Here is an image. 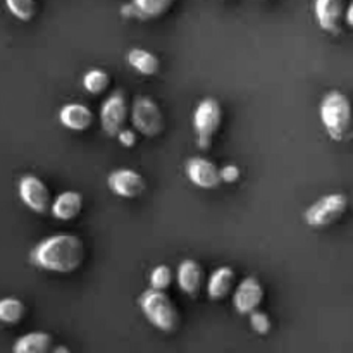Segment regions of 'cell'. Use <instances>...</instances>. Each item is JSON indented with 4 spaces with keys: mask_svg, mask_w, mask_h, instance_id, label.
Wrapping results in <instances>:
<instances>
[{
    "mask_svg": "<svg viewBox=\"0 0 353 353\" xmlns=\"http://www.w3.org/2000/svg\"><path fill=\"white\" fill-rule=\"evenodd\" d=\"M86 257L81 238L74 234H55L45 238L31 252V262L37 268L57 274H71L78 271Z\"/></svg>",
    "mask_w": 353,
    "mask_h": 353,
    "instance_id": "6da1fadb",
    "label": "cell"
},
{
    "mask_svg": "<svg viewBox=\"0 0 353 353\" xmlns=\"http://www.w3.org/2000/svg\"><path fill=\"white\" fill-rule=\"evenodd\" d=\"M321 119L330 138L334 141H345L353 133V105L343 92L326 93L321 102Z\"/></svg>",
    "mask_w": 353,
    "mask_h": 353,
    "instance_id": "7a4b0ae2",
    "label": "cell"
},
{
    "mask_svg": "<svg viewBox=\"0 0 353 353\" xmlns=\"http://www.w3.org/2000/svg\"><path fill=\"white\" fill-rule=\"evenodd\" d=\"M138 302H140V307L148 323L154 324L157 330L164 331V333H172L181 324L178 307L165 292L150 288L140 296Z\"/></svg>",
    "mask_w": 353,
    "mask_h": 353,
    "instance_id": "3957f363",
    "label": "cell"
},
{
    "mask_svg": "<svg viewBox=\"0 0 353 353\" xmlns=\"http://www.w3.org/2000/svg\"><path fill=\"white\" fill-rule=\"evenodd\" d=\"M221 124H223V107L217 99L207 97L196 105L195 114H193L196 141H199V147L202 150H209L214 137L221 130Z\"/></svg>",
    "mask_w": 353,
    "mask_h": 353,
    "instance_id": "277c9868",
    "label": "cell"
},
{
    "mask_svg": "<svg viewBox=\"0 0 353 353\" xmlns=\"http://www.w3.org/2000/svg\"><path fill=\"white\" fill-rule=\"evenodd\" d=\"M131 123L138 133L154 138L164 131V114L154 99L147 95H138L134 97L133 105H131Z\"/></svg>",
    "mask_w": 353,
    "mask_h": 353,
    "instance_id": "5b68a950",
    "label": "cell"
},
{
    "mask_svg": "<svg viewBox=\"0 0 353 353\" xmlns=\"http://www.w3.org/2000/svg\"><path fill=\"white\" fill-rule=\"evenodd\" d=\"M348 209V199L343 193H331L323 196L307 209L305 221L312 228H326L338 223Z\"/></svg>",
    "mask_w": 353,
    "mask_h": 353,
    "instance_id": "8992f818",
    "label": "cell"
},
{
    "mask_svg": "<svg viewBox=\"0 0 353 353\" xmlns=\"http://www.w3.org/2000/svg\"><path fill=\"white\" fill-rule=\"evenodd\" d=\"M19 196L24 205L37 214L52 210V195L48 186L34 174H24L19 181Z\"/></svg>",
    "mask_w": 353,
    "mask_h": 353,
    "instance_id": "52a82bcc",
    "label": "cell"
},
{
    "mask_svg": "<svg viewBox=\"0 0 353 353\" xmlns=\"http://www.w3.org/2000/svg\"><path fill=\"white\" fill-rule=\"evenodd\" d=\"M128 121V102L123 92H116L102 103L100 124L107 137H119Z\"/></svg>",
    "mask_w": 353,
    "mask_h": 353,
    "instance_id": "ba28073f",
    "label": "cell"
},
{
    "mask_svg": "<svg viewBox=\"0 0 353 353\" xmlns=\"http://www.w3.org/2000/svg\"><path fill=\"white\" fill-rule=\"evenodd\" d=\"M264 302V286L255 276H248L236 286L233 295V305L241 316H250L261 309Z\"/></svg>",
    "mask_w": 353,
    "mask_h": 353,
    "instance_id": "9c48e42d",
    "label": "cell"
},
{
    "mask_svg": "<svg viewBox=\"0 0 353 353\" xmlns=\"http://www.w3.org/2000/svg\"><path fill=\"white\" fill-rule=\"evenodd\" d=\"M110 192L121 199H138L145 192V179L133 169H116L107 178Z\"/></svg>",
    "mask_w": 353,
    "mask_h": 353,
    "instance_id": "30bf717a",
    "label": "cell"
},
{
    "mask_svg": "<svg viewBox=\"0 0 353 353\" xmlns=\"http://www.w3.org/2000/svg\"><path fill=\"white\" fill-rule=\"evenodd\" d=\"M186 176L195 186L203 190L217 188L223 181L221 169L205 157H192L186 162Z\"/></svg>",
    "mask_w": 353,
    "mask_h": 353,
    "instance_id": "8fae6325",
    "label": "cell"
},
{
    "mask_svg": "<svg viewBox=\"0 0 353 353\" xmlns=\"http://www.w3.org/2000/svg\"><path fill=\"white\" fill-rule=\"evenodd\" d=\"M316 17L324 31L338 33L343 21H347L345 0H316Z\"/></svg>",
    "mask_w": 353,
    "mask_h": 353,
    "instance_id": "7c38bea8",
    "label": "cell"
},
{
    "mask_svg": "<svg viewBox=\"0 0 353 353\" xmlns=\"http://www.w3.org/2000/svg\"><path fill=\"white\" fill-rule=\"evenodd\" d=\"M176 279H178V285L183 293H186L192 299H196L200 295V292H202L203 286L202 265L196 261H193V259H186V261H183L179 264Z\"/></svg>",
    "mask_w": 353,
    "mask_h": 353,
    "instance_id": "4fadbf2b",
    "label": "cell"
},
{
    "mask_svg": "<svg viewBox=\"0 0 353 353\" xmlns=\"http://www.w3.org/2000/svg\"><path fill=\"white\" fill-rule=\"evenodd\" d=\"M62 126L71 131H86L93 124V112L85 103H65L59 112Z\"/></svg>",
    "mask_w": 353,
    "mask_h": 353,
    "instance_id": "5bb4252c",
    "label": "cell"
},
{
    "mask_svg": "<svg viewBox=\"0 0 353 353\" xmlns=\"http://www.w3.org/2000/svg\"><path fill=\"white\" fill-rule=\"evenodd\" d=\"M234 283H236V272L230 265H223V268L216 269L210 274L209 285H207V293H209L210 300H224L231 292L234 290Z\"/></svg>",
    "mask_w": 353,
    "mask_h": 353,
    "instance_id": "9a60e30c",
    "label": "cell"
},
{
    "mask_svg": "<svg viewBox=\"0 0 353 353\" xmlns=\"http://www.w3.org/2000/svg\"><path fill=\"white\" fill-rule=\"evenodd\" d=\"M83 195L78 192H64L52 203V216L59 221H72L81 214Z\"/></svg>",
    "mask_w": 353,
    "mask_h": 353,
    "instance_id": "2e32d148",
    "label": "cell"
},
{
    "mask_svg": "<svg viewBox=\"0 0 353 353\" xmlns=\"http://www.w3.org/2000/svg\"><path fill=\"white\" fill-rule=\"evenodd\" d=\"M52 350H54V340L43 331L24 334L12 347V353H52Z\"/></svg>",
    "mask_w": 353,
    "mask_h": 353,
    "instance_id": "e0dca14e",
    "label": "cell"
},
{
    "mask_svg": "<svg viewBox=\"0 0 353 353\" xmlns=\"http://www.w3.org/2000/svg\"><path fill=\"white\" fill-rule=\"evenodd\" d=\"M128 62L134 71L143 76H155L161 69V61L155 54L145 50V48H131L128 52Z\"/></svg>",
    "mask_w": 353,
    "mask_h": 353,
    "instance_id": "ac0fdd59",
    "label": "cell"
},
{
    "mask_svg": "<svg viewBox=\"0 0 353 353\" xmlns=\"http://www.w3.org/2000/svg\"><path fill=\"white\" fill-rule=\"evenodd\" d=\"M176 0H133L134 12L145 19H157L172 9Z\"/></svg>",
    "mask_w": 353,
    "mask_h": 353,
    "instance_id": "d6986e66",
    "label": "cell"
},
{
    "mask_svg": "<svg viewBox=\"0 0 353 353\" xmlns=\"http://www.w3.org/2000/svg\"><path fill=\"white\" fill-rule=\"evenodd\" d=\"M26 316V305L19 299L7 296L0 302V321L6 324H19Z\"/></svg>",
    "mask_w": 353,
    "mask_h": 353,
    "instance_id": "ffe728a7",
    "label": "cell"
},
{
    "mask_svg": "<svg viewBox=\"0 0 353 353\" xmlns=\"http://www.w3.org/2000/svg\"><path fill=\"white\" fill-rule=\"evenodd\" d=\"M83 86L90 95H102L110 86L109 72L103 69H92L83 76Z\"/></svg>",
    "mask_w": 353,
    "mask_h": 353,
    "instance_id": "44dd1931",
    "label": "cell"
},
{
    "mask_svg": "<svg viewBox=\"0 0 353 353\" xmlns=\"http://www.w3.org/2000/svg\"><path fill=\"white\" fill-rule=\"evenodd\" d=\"M6 6L19 21H31L38 12L37 0H6Z\"/></svg>",
    "mask_w": 353,
    "mask_h": 353,
    "instance_id": "7402d4cb",
    "label": "cell"
},
{
    "mask_svg": "<svg viewBox=\"0 0 353 353\" xmlns=\"http://www.w3.org/2000/svg\"><path fill=\"white\" fill-rule=\"evenodd\" d=\"M172 283V271L169 265H157V268L152 269L150 272V286L154 290H161V292H165V290L171 286Z\"/></svg>",
    "mask_w": 353,
    "mask_h": 353,
    "instance_id": "603a6c76",
    "label": "cell"
},
{
    "mask_svg": "<svg viewBox=\"0 0 353 353\" xmlns=\"http://www.w3.org/2000/svg\"><path fill=\"white\" fill-rule=\"evenodd\" d=\"M250 324L252 327H254L255 333L262 334V336L268 334L272 327L271 319H269L268 314L262 312V310H255L254 314H250Z\"/></svg>",
    "mask_w": 353,
    "mask_h": 353,
    "instance_id": "cb8c5ba5",
    "label": "cell"
},
{
    "mask_svg": "<svg viewBox=\"0 0 353 353\" xmlns=\"http://www.w3.org/2000/svg\"><path fill=\"white\" fill-rule=\"evenodd\" d=\"M221 176L224 183H236L240 179V169L234 164H228L221 169Z\"/></svg>",
    "mask_w": 353,
    "mask_h": 353,
    "instance_id": "d4e9b609",
    "label": "cell"
},
{
    "mask_svg": "<svg viewBox=\"0 0 353 353\" xmlns=\"http://www.w3.org/2000/svg\"><path fill=\"white\" fill-rule=\"evenodd\" d=\"M117 140H119V143L123 145V147L131 148L137 145L138 138H137V133H134L133 130H126V128H124V130L119 133V137H117Z\"/></svg>",
    "mask_w": 353,
    "mask_h": 353,
    "instance_id": "484cf974",
    "label": "cell"
},
{
    "mask_svg": "<svg viewBox=\"0 0 353 353\" xmlns=\"http://www.w3.org/2000/svg\"><path fill=\"white\" fill-rule=\"evenodd\" d=\"M347 24L350 28H353V2L348 6V9H347Z\"/></svg>",
    "mask_w": 353,
    "mask_h": 353,
    "instance_id": "4316f807",
    "label": "cell"
},
{
    "mask_svg": "<svg viewBox=\"0 0 353 353\" xmlns=\"http://www.w3.org/2000/svg\"><path fill=\"white\" fill-rule=\"evenodd\" d=\"M52 353H71V350L68 347H64V345H61V347H55Z\"/></svg>",
    "mask_w": 353,
    "mask_h": 353,
    "instance_id": "83f0119b",
    "label": "cell"
}]
</instances>
